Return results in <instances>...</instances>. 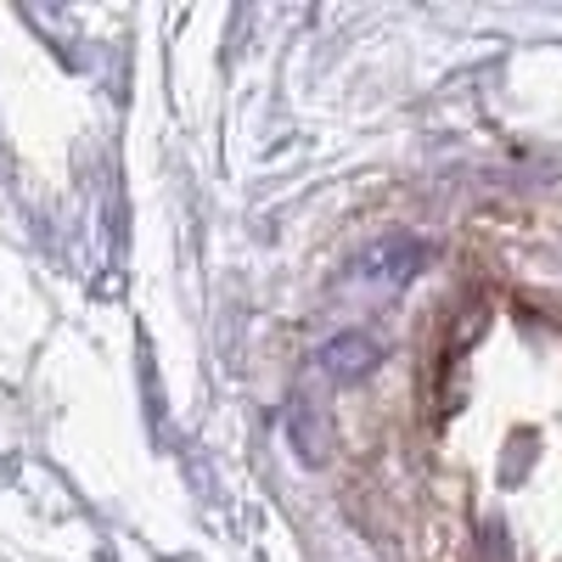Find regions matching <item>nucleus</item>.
<instances>
[{
  "label": "nucleus",
  "instance_id": "nucleus-1",
  "mask_svg": "<svg viewBox=\"0 0 562 562\" xmlns=\"http://www.w3.org/2000/svg\"><path fill=\"white\" fill-rule=\"evenodd\" d=\"M355 270H360L366 281H405L411 270H422V248L405 243V237H394V243H383V248H371Z\"/></svg>",
  "mask_w": 562,
  "mask_h": 562
},
{
  "label": "nucleus",
  "instance_id": "nucleus-2",
  "mask_svg": "<svg viewBox=\"0 0 562 562\" xmlns=\"http://www.w3.org/2000/svg\"><path fill=\"white\" fill-rule=\"evenodd\" d=\"M321 366L333 371V378L355 383V378H366V371L378 366V344H371V338H338V344L321 349Z\"/></svg>",
  "mask_w": 562,
  "mask_h": 562
}]
</instances>
